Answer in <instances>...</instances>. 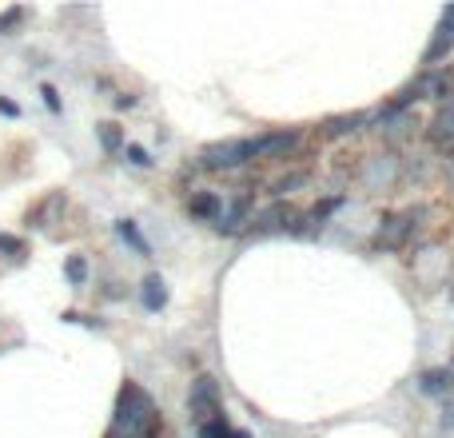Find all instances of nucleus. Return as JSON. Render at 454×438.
<instances>
[{
	"instance_id": "12",
	"label": "nucleus",
	"mask_w": 454,
	"mask_h": 438,
	"mask_svg": "<svg viewBox=\"0 0 454 438\" xmlns=\"http://www.w3.org/2000/svg\"><path fill=\"white\" fill-rule=\"evenodd\" d=\"M367 124H371L367 112H351V116H331V120H323L319 132L327 136V140H343V136H351L355 128H367Z\"/></svg>"
},
{
	"instance_id": "28",
	"label": "nucleus",
	"mask_w": 454,
	"mask_h": 438,
	"mask_svg": "<svg viewBox=\"0 0 454 438\" xmlns=\"http://www.w3.org/2000/svg\"><path fill=\"white\" fill-rule=\"evenodd\" d=\"M152 438H156V434H152Z\"/></svg>"
},
{
	"instance_id": "22",
	"label": "nucleus",
	"mask_w": 454,
	"mask_h": 438,
	"mask_svg": "<svg viewBox=\"0 0 454 438\" xmlns=\"http://www.w3.org/2000/svg\"><path fill=\"white\" fill-rule=\"evenodd\" d=\"M124 156H128V164H136V168H152V152L140 148V144H124Z\"/></svg>"
},
{
	"instance_id": "27",
	"label": "nucleus",
	"mask_w": 454,
	"mask_h": 438,
	"mask_svg": "<svg viewBox=\"0 0 454 438\" xmlns=\"http://www.w3.org/2000/svg\"><path fill=\"white\" fill-rule=\"evenodd\" d=\"M450 299H454V287H450Z\"/></svg>"
},
{
	"instance_id": "13",
	"label": "nucleus",
	"mask_w": 454,
	"mask_h": 438,
	"mask_svg": "<svg viewBox=\"0 0 454 438\" xmlns=\"http://www.w3.org/2000/svg\"><path fill=\"white\" fill-rule=\"evenodd\" d=\"M140 303H144V311H152V315L168 307V287H164V279H160L156 271L144 275V283H140Z\"/></svg>"
},
{
	"instance_id": "7",
	"label": "nucleus",
	"mask_w": 454,
	"mask_h": 438,
	"mask_svg": "<svg viewBox=\"0 0 454 438\" xmlns=\"http://www.w3.org/2000/svg\"><path fill=\"white\" fill-rule=\"evenodd\" d=\"M450 48H454V4L442 8L439 28H434L431 44H427V52H423V64H427V68H431V64H439L442 56H450Z\"/></svg>"
},
{
	"instance_id": "3",
	"label": "nucleus",
	"mask_w": 454,
	"mask_h": 438,
	"mask_svg": "<svg viewBox=\"0 0 454 438\" xmlns=\"http://www.w3.org/2000/svg\"><path fill=\"white\" fill-rule=\"evenodd\" d=\"M200 164H204L207 172H231V168L251 164V160H247V140H220V144H207V148L200 152Z\"/></svg>"
},
{
	"instance_id": "11",
	"label": "nucleus",
	"mask_w": 454,
	"mask_h": 438,
	"mask_svg": "<svg viewBox=\"0 0 454 438\" xmlns=\"http://www.w3.org/2000/svg\"><path fill=\"white\" fill-rule=\"evenodd\" d=\"M188 215L200 219V223H220L223 215V199L215 196V192H196V196L188 199Z\"/></svg>"
},
{
	"instance_id": "6",
	"label": "nucleus",
	"mask_w": 454,
	"mask_h": 438,
	"mask_svg": "<svg viewBox=\"0 0 454 438\" xmlns=\"http://www.w3.org/2000/svg\"><path fill=\"white\" fill-rule=\"evenodd\" d=\"M423 215V207H411V212H399V215H387V223L379 227L375 235V247L383 251H399L403 243L411 239V231H415V219Z\"/></svg>"
},
{
	"instance_id": "1",
	"label": "nucleus",
	"mask_w": 454,
	"mask_h": 438,
	"mask_svg": "<svg viewBox=\"0 0 454 438\" xmlns=\"http://www.w3.org/2000/svg\"><path fill=\"white\" fill-rule=\"evenodd\" d=\"M156 426H160V415H156L152 395L144 391L140 383H124V387H120L108 438H152Z\"/></svg>"
},
{
	"instance_id": "16",
	"label": "nucleus",
	"mask_w": 454,
	"mask_h": 438,
	"mask_svg": "<svg viewBox=\"0 0 454 438\" xmlns=\"http://www.w3.org/2000/svg\"><path fill=\"white\" fill-rule=\"evenodd\" d=\"M116 231H120V239H124L128 247L136 251V255H152V243L144 239L140 231H136V223H132V219H120V223H116Z\"/></svg>"
},
{
	"instance_id": "15",
	"label": "nucleus",
	"mask_w": 454,
	"mask_h": 438,
	"mask_svg": "<svg viewBox=\"0 0 454 438\" xmlns=\"http://www.w3.org/2000/svg\"><path fill=\"white\" fill-rule=\"evenodd\" d=\"M419 387H423V395H434V399H442V395H450V391H454V371H450V367L423 371Z\"/></svg>"
},
{
	"instance_id": "4",
	"label": "nucleus",
	"mask_w": 454,
	"mask_h": 438,
	"mask_svg": "<svg viewBox=\"0 0 454 438\" xmlns=\"http://www.w3.org/2000/svg\"><path fill=\"white\" fill-rule=\"evenodd\" d=\"M188 407L192 415L200 418V423H207V418H220L223 415V399H220V383H215L212 375H200L196 383H192V395H188Z\"/></svg>"
},
{
	"instance_id": "14",
	"label": "nucleus",
	"mask_w": 454,
	"mask_h": 438,
	"mask_svg": "<svg viewBox=\"0 0 454 438\" xmlns=\"http://www.w3.org/2000/svg\"><path fill=\"white\" fill-rule=\"evenodd\" d=\"M251 219V192H243V196H235L231 199V207L220 215V231H227V235H235L243 223Z\"/></svg>"
},
{
	"instance_id": "21",
	"label": "nucleus",
	"mask_w": 454,
	"mask_h": 438,
	"mask_svg": "<svg viewBox=\"0 0 454 438\" xmlns=\"http://www.w3.org/2000/svg\"><path fill=\"white\" fill-rule=\"evenodd\" d=\"M335 207H343V196H327V199H319V204H315V212L307 215V223H323V219L335 212Z\"/></svg>"
},
{
	"instance_id": "26",
	"label": "nucleus",
	"mask_w": 454,
	"mask_h": 438,
	"mask_svg": "<svg viewBox=\"0 0 454 438\" xmlns=\"http://www.w3.org/2000/svg\"><path fill=\"white\" fill-rule=\"evenodd\" d=\"M0 116H12L16 120V116H20V108H16L12 100H4V96H0Z\"/></svg>"
},
{
	"instance_id": "17",
	"label": "nucleus",
	"mask_w": 454,
	"mask_h": 438,
	"mask_svg": "<svg viewBox=\"0 0 454 438\" xmlns=\"http://www.w3.org/2000/svg\"><path fill=\"white\" fill-rule=\"evenodd\" d=\"M200 438H251L247 431H231L227 426V418H207V423H200Z\"/></svg>"
},
{
	"instance_id": "25",
	"label": "nucleus",
	"mask_w": 454,
	"mask_h": 438,
	"mask_svg": "<svg viewBox=\"0 0 454 438\" xmlns=\"http://www.w3.org/2000/svg\"><path fill=\"white\" fill-rule=\"evenodd\" d=\"M40 96H44V104H48V108H52V112H60V96H56V88H52V84H44V88H40Z\"/></svg>"
},
{
	"instance_id": "9",
	"label": "nucleus",
	"mask_w": 454,
	"mask_h": 438,
	"mask_svg": "<svg viewBox=\"0 0 454 438\" xmlns=\"http://www.w3.org/2000/svg\"><path fill=\"white\" fill-rule=\"evenodd\" d=\"M431 144H439V148H454V96L450 100L439 104V112L431 116Z\"/></svg>"
},
{
	"instance_id": "18",
	"label": "nucleus",
	"mask_w": 454,
	"mask_h": 438,
	"mask_svg": "<svg viewBox=\"0 0 454 438\" xmlns=\"http://www.w3.org/2000/svg\"><path fill=\"white\" fill-rule=\"evenodd\" d=\"M64 279H68L72 287H84V283H88V259L84 255H68V259H64Z\"/></svg>"
},
{
	"instance_id": "8",
	"label": "nucleus",
	"mask_w": 454,
	"mask_h": 438,
	"mask_svg": "<svg viewBox=\"0 0 454 438\" xmlns=\"http://www.w3.org/2000/svg\"><path fill=\"white\" fill-rule=\"evenodd\" d=\"M299 223H303V215H299L291 204H283V199H279V204L267 207V212L255 219V227H251V231H299Z\"/></svg>"
},
{
	"instance_id": "20",
	"label": "nucleus",
	"mask_w": 454,
	"mask_h": 438,
	"mask_svg": "<svg viewBox=\"0 0 454 438\" xmlns=\"http://www.w3.org/2000/svg\"><path fill=\"white\" fill-rule=\"evenodd\" d=\"M96 132H100L104 152H120V148H124V132H120V124H100Z\"/></svg>"
},
{
	"instance_id": "19",
	"label": "nucleus",
	"mask_w": 454,
	"mask_h": 438,
	"mask_svg": "<svg viewBox=\"0 0 454 438\" xmlns=\"http://www.w3.org/2000/svg\"><path fill=\"white\" fill-rule=\"evenodd\" d=\"M64 207V196H52V199H44V204L36 207V212H32L28 219H32V227H48V219H52L56 212H60Z\"/></svg>"
},
{
	"instance_id": "23",
	"label": "nucleus",
	"mask_w": 454,
	"mask_h": 438,
	"mask_svg": "<svg viewBox=\"0 0 454 438\" xmlns=\"http://www.w3.org/2000/svg\"><path fill=\"white\" fill-rule=\"evenodd\" d=\"M0 251H4L8 259H24V239H16V235H0Z\"/></svg>"
},
{
	"instance_id": "2",
	"label": "nucleus",
	"mask_w": 454,
	"mask_h": 438,
	"mask_svg": "<svg viewBox=\"0 0 454 438\" xmlns=\"http://www.w3.org/2000/svg\"><path fill=\"white\" fill-rule=\"evenodd\" d=\"M295 148H303V132L299 128H287V132H263L247 140V160L259 164V160H287Z\"/></svg>"
},
{
	"instance_id": "24",
	"label": "nucleus",
	"mask_w": 454,
	"mask_h": 438,
	"mask_svg": "<svg viewBox=\"0 0 454 438\" xmlns=\"http://www.w3.org/2000/svg\"><path fill=\"white\" fill-rule=\"evenodd\" d=\"M24 20V8H8L4 16H0V32H8V28H16V24Z\"/></svg>"
},
{
	"instance_id": "10",
	"label": "nucleus",
	"mask_w": 454,
	"mask_h": 438,
	"mask_svg": "<svg viewBox=\"0 0 454 438\" xmlns=\"http://www.w3.org/2000/svg\"><path fill=\"white\" fill-rule=\"evenodd\" d=\"M395 176H399V160H395V156H379V160H367V172H363V180H367L371 192H387Z\"/></svg>"
},
{
	"instance_id": "5",
	"label": "nucleus",
	"mask_w": 454,
	"mask_h": 438,
	"mask_svg": "<svg viewBox=\"0 0 454 438\" xmlns=\"http://www.w3.org/2000/svg\"><path fill=\"white\" fill-rule=\"evenodd\" d=\"M415 279L423 287H439V283L450 279V255L442 247H423L415 255Z\"/></svg>"
}]
</instances>
